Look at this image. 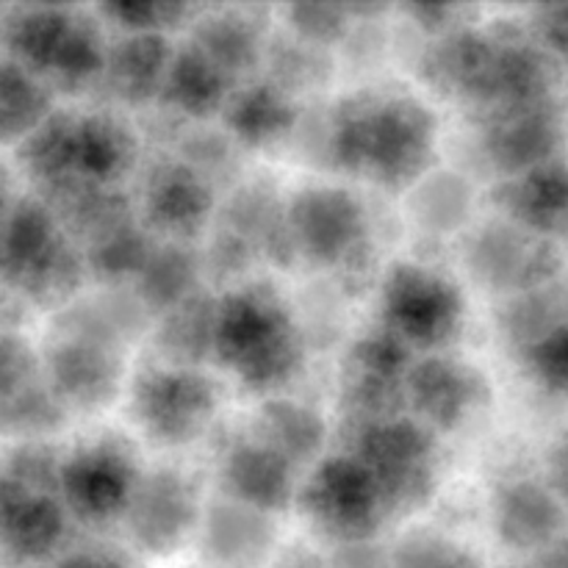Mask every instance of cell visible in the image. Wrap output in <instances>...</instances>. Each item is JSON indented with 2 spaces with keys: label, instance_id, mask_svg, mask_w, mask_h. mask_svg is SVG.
I'll list each match as a JSON object with an SVG mask.
<instances>
[{
  "label": "cell",
  "instance_id": "4316f807",
  "mask_svg": "<svg viewBox=\"0 0 568 568\" xmlns=\"http://www.w3.org/2000/svg\"><path fill=\"white\" fill-rule=\"evenodd\" d=\"M172 50L166 33H128L105 48L103 78L122 103H148L161 94Z\"/></svg>",
  "mask_w": 568,
  "mask_h": 568
},
{
  "label": "cell",
  "instance_id": "60d3db41",
  "mask_svg": "<svg viewBox=\"0 0 568 568\" xmlns=\"http://www.w3.org/2000/svg\"><path fill=\"white\" fill-rule=\"evenodd\" d=\"M44 568H128L125 560L116 558L111 552H100V549H87V552H61L53 564Z\"/></svg>",
  "mask_w": 568,
  "mask_h": 568
},
{
  "label": "cell",
  "instance_id": "d6986e66",
  "mask_svg": "<svg viewBox=\"0 0 568 568\" xmlns=\"http://www.w3.org/2000/svg\"><path fill=\"white\" fill-rule=\"evenodd\" d=\"M122 521L136 549L164 558L197 532V491L181 471L155 469L139 477Z\"/></svg>",
  "mask_w": 568,
  "mask_h": 568
},
{
  "label": "cell",
  "instance_id": "f1b7e54d",
  "mask_svg": "<svg viewBox=\"0 0 568 568\" xmlns=\"http://www.w3.org/2000/svg\"><path fill=\"white\" fill-rule=\"evenodd\" d=\"M161 98L175 105L181 114L209 116L225 109L231 98V78L205 59L192 42L172 50L170 70H166Z\"/></svg>",
  "mask_w": 568,
  "mask_h": 568
},
{
  "label": "cell",
  "instance_id": "4dcf8cb0",
  "mask_svg": "<svg viewBox=\"0 0 568 568\" xmlns=\"http://www.w3.org/2000/svg\"><path fill=\"white\" fill-rule=\"evenodd\" d=\"M189 42L200 50L209 61H214L227 78L253 70L261 59V31L253 17L239 9H222L194 26Z\"/></svg>",
  "mask_w": 568,
  "mask_h": 568
},
{
  "label": "cell",
  "instance_id": "7402d4cb",
  "mask_svg": "<svg viewBox=\"0 0 568 568\" xmlns=\"http://www.w3.org/2000/svg\"><path fill=\"white\" fill-rule=\"evenodd\" d=\"M491 527L505 549L536 558L568 530V510L544 477L519 475L494 488Z\"/></svg>",
  "mask_w": 568,
  "mask_h": 568
},
{
  "label": "cell",
  "instance_id": "52a82bcc",
  "mask_svg": "<svg viewBox=\"0 0 568 568\" xmlns=\"http://www.w3.org/2000/svg\"><path fill=\"white\" fill-rule=\"evenodd\" d=\"M59 460L26 449L0 475V560L9 566H48L61 555L70 514L55 488Z\"/></svg>",
  "mask_w": 568,
  "mask_h": 568
},
{
  "label": "cell",
  "instance_id": "836d02e7",
  "mask_svg": "<svg viewBox=\"0 0 568 568\" xmlns=\"http://www.w3.org/2000/svg\"><path fill=\"white\" fill-rule=\"evenodd\" d=\"M150 253H153V244H150L144 227L131 225L125 220L92 239L87 261L89 270L103 281H122V277H139Z\"/></svg>",
  "mask_w": 568,
  "mask_h": 568
},
{
  "label": "cell",
  "instance_id": "9a60e30c",
  "mask_svg": "<svg viewBox=\"0 0 568 568\" xmlns=\"http://www.w3.org/2000/svg\"><path fill=\"white\" fill-rule=\"evenodd\" d=\"M564 264V247L527 233L503 216L486 222L466 244V266L471 277L505 300L560 281Z\"/></svg>",
  "mask_w": 568,
  "mask_h": 568
},
{
  "label": "cell",
  "instance_id": "f35d334b",
  "mask_svg": "<svg viewBox=\"0 0 568 568\" xmlns=\"http://www.w3.org/2000/svg\"><path fill=\"white\" fill-rule=\"evenodd\" d=\"M544 483L568 510V425L552 438L544 460Z\"/></svg>",
  "mask_w": 568,
  "mask_h": 568
},
{
  "label": "cell",
  "instance_id": "8992f818",
  "mask_svg": "<svg viewBox=\"0 0 568 568\" xmlns=\"http://www.w3.org/2000/svg\"><path fill=\"white\" fill-rule=\"evenodd\" d=\"M83 255L37 197L14 200L0 225V283L33 303H61L83 281Z\"/></svg>",
  "mask_w": 568,
  "mask_h": 568
},
{
  "label": "cell",
  "instance_id": "1f68e13d",
  "mask_svg": "<svg viewBox=\"0 0 568 568\" xmlns=\"http://www.w3.org/2000/svg\"><path fill=\"white\" fill-rule=\"evenodd\" d=\"M50 114L53 92L9 55L0 59V144L20 148Z\"/></svg>",
  "mask_w": 568,
  "mask_h": 568
},
{
  "label": "cell",
  "instance_id": "2e32d148",
  "mask_svg": "<svg viewBox=\"0 0 568 568\" xmlns=\"http://www.w3.org/2000/svg\"><path fill=\"white\" fill-rule=\"evenodd\" d=\"M480 150L499 178H514L566 155L568 103L558 94L480 114Z\"/></svg>",
  "mask_w": 568,
  "mask_h": 568
},
{
  "label": "cell",
  "instance_id": "30bf717a",
  "mask_svg": "<svg viewBox=\"0 0 568 568\" xmlns=\"http://www.w3.org/2000/svg\"><path fill=\"white\" fill-rule=\"evenodd\" d=\"M383 331L405 349L442 353L464 331L466 303L460 288L425 264H394L383 281Z\"/></svg>",
  "mask_w": 568,
  "mask_h": 568
},
{
  "label": "cell",
  "instance_id": "603a6c76",
  "mask_svg": "<svg viewBox=\"0 0 568 568\" xmlns=\"http://www.w3.org/2000/svg\"><path fill=\"white\" fill-rule=\"evenodd\" d=\"M499 216L547 242L568 244V155L514 178H499L491 189Z\"/></svg>",
  "mask_w": 568,
  "mask_h": 568
},
{
  "label": "cell",
  "instance_id": "7c38bea8",
  "mask_svg": "<svg viewBox=\"0 0 568 568\" xmlns=\"http://www.w3.org/2000/svg\"><path fill=\"white\" fill-rule=\"evenodd\" d=\"M131 410L150 442L161 447H186L214 422L220 388L194 366H150L133 381Z\"/></svg>",
  "mask_w": 568,
  "mask_h": 568
},
{
  "label": "cell",
  "instance_id": "9c48e42d",
  "mask_svg": "<svg viewBox=\"0 0 568 568\" xmlns=\"http://www.w3.org/2000/svg\"><path fill=\"white\" fill-rule=\"evenodd\" d=\"M349 455L372 477L388 519L414 514L433 499L438 483L436 436L410 416L364 425Z\"/></svg>",
  "mask_w": 568,
  "mask_h": 568
},
{
  "label": "cell",
  "instance_id": "ac0fdd59",
  "mask_svg": "<svg viewBox=\"0 0 568 568\" xmlns=\"http://www.w3.org/2000/svg\"><path fill=\"white\" fill-rule=\"evenodd\" d=\"M488 397L486 375L447 353L422 355L405 375V408L433 436L460 430Z\"/></svg>",
  "mask_w": 568,
  "mask_h": 568
},
{
  "label": "cell",
  "instance_id": "cb8c5ba5",
  "mask_svg": "<svg viewBox=\"0 0 568 568\" xmlns=\"http://www.w3.org/2000/svg\"><path fill=\"white\" fill-rule=\"evenodd\" d=\"M214 211L209 181L183 161H164L148 175L142 189L144 225L170 239H189Z\"/></svg>",
  "mask_w": 568,
  "mask_h": 568
},
{
  "label": "cell",
  "instance_id": "44dd1931",
  "mask_svg": "<svg viewBox=\"0 0 568 568\" xmlns=\"http://www.w3.org/2000/svg\"><path fill=\"white\" fill-rule=\"evenodd\" d=\"M64 408L44 381L42 358L17 333L0 331V433L39 436L55 430Z\"/></svg>",
  "mask_w": 568,
  "mask_h": 568
},
{
  "label": "cell",
  "instance_id": "f6af8a7d",
  "mask_svg": "<svg viewBox=\"0 0 568 568\" xmlns=\"http://www.w3.org/2000/svg\"><path fill=\"white\" fill-rule=\"evenodd\" d=\"M519 568H532V566H519Z\"/></svg>",
  "mask_w": 568,
  "mask_h": 568
},
{
  "label": "cell",
  "instance_id": "f546056e",
  "mask_svg": "<svg viewBox=\"0 0 568 568\" xmlns=\"http://www.w3.org/2000/svg\"><path fill=\"white\" fill-rule=\"evenodd\" d=\"M253 438L275 449L297 469L320 455L325 444V422L308 405L292 399H266L255 416Z\"/></svg>",
  "mask_w": 568,
  "mask_h": 568
},
{
  "label": "cell",
  "instance_id": "d6a6232c",
  "mask_svg": "<svg viewBox=\"0 0 568 568\" xmlns=\"http://www.w3.org/2000/svg\"><path fill=\"white\" fill-rule=\"evenodd\" d=\"M194 275H197V264H194L192 253L183 244L170 242L164 247H153L148 264L139 272L136 294L144 308L166 314L178 303L192 297Z\"/></svg>",
  "mask_w": 568,
  "mask_h": 568
},
{
  "label": "cell",
  "instance_id": "ee69618b",
  "mask_svg": "<svg viewBox=\"0 0 568 568\" xmlns=\"http://www.w3.org/2000/svg\"><path fill=\"white\" fill-rule=\"evenodd\" d=\"M564 81L568 83V70H564Z\"/></svg>",
  "mask_w": 568,
  "mask_h": 568
},
{
  "label": "cell",
  "instance_id": "ba28073f",
  "mask_svg": "<svg viewBox=\"0 0 568 568\" xmlns=\"http://www.w3.org/2000/svg\"><path fill=\"white\" fill-rule=\"evenodd\" d=\"M122 333L105 325V314L78 311L67 325L53 333L42 358L44 381L61 408L100 410L120 394L125 361Z\"/></svg>",
  "mask_w": 568,
  "mask_h": 568
},
{
  "label": "cell",
  "instance_id": "ffe728a7",
  "mask_svg": "<svg viewBox=\"0 0 568 568\" xmlns=\"http://www.w3.org/2000/svg\"><path fill=\"white\" fill-rule=\"evenodd\" d=\"M410 364V349L383 327L355 342L344 377V405H349V414L361 422V427L403 416L399 408L405 405V375Z\"/></svg>",
  "mask_w": 568,
  "mask_h": 568
},
{
  "label": "cell",
  "instance_id": "6da1fadb",
  "mask_svg": "<svg viewBox=\"0 0 568 568\" xmlns=\"http://www.w3.org/2000/svg\"><path fill=\"white\" fill-rule=\"evenodd\" d=\"M433 111L403 89H364L333 114L331 153L347 175L383 189L416 186L436 153Z\"/></svg>",
  "mask_w": 568,
  "mask_h": 568
},
{
  "label": "cell",
  "instance_id": "4fadbf2b",
  "mask_svg": "<svg viewBox=\"0 0 568 568\" xmlns=\"http://www.w3.org/2000/svg\"><path fill=\"white\" fill-rule=\"evenodd\" d=\"M499 327L530 381L568 403V281L505 300Z\"/></svg>",
  "mask_w": 568,
  "mask_h": 568
},
{
  "label": "cell",
  "instance_id": "8fae6325",
  "mask_svg": "<svg viewBox=\"0 0 568 568\" xmlns=\"http://www.w3.org/2000/svg\"><path fill=\"white\" fill-rule=\"evenodd\" d=\"M294 505L336 547L375 541L388 521L375 483L353 455H336L314 466L297 488Z\"/></svg>",
  "mask_w": 568,
  "mask_h": 568
},
{
  "label": "cell",
  "instance_id": "5bb4252c",
  "mask_svg": "<svg viewBox=\"0 0 568 568\" xmlns=\"http://www.w3.org/2000/svg\"><path fill=\"white\" fill-rule=\"evenodd\" d=\"M292 250L322 270H347L369 244V214L342 186H311L283 211Z\"/></svg>",
  "mask_w": 568,
  "mask_h": 568
},
{
  "label": "cell",
  "instance_id": "7a4b0ae2",
  "mask_svg": "<svg viewBox=\"0 0 568 568\" xmlns=\"http://www.w3.org/2000/svg\"><path fill=\"white\" fill-rule=\"evenodd\" d=\"M425 70L442 92L480 114L558 94L564 72L530 37L527 26L458 28L427 53Z\"/></svg>",
  "mask_w": 568,
  "mask_h": 568
},
{
  "label": "cell",
  "instance_id": "74e56055",
  "mask_svg": "<svg viewBox=\"0 0 568 568\" xmlns=\"http://www.w3.org/2000/svg\"><path fill=\"white\" fill-rule=\"evenodd\" d=\"M347 11L338 6H297L292 9V26L308 44L336 42L347 31Z\"/></svg>",
  "mask_w": 568,
  "mask_h": 568
},
{
  "label": "cell",
  "instance_id": "e0dca14e",
  "mask_svg": "<svg viewBox=\"0 0 568 568\" xmlns=\"http://www.w3.org/2000/svg\"><path fill=\"white\" fill-rule=\"evenodd\" d=\"M139 477L136 458L125 444L98 438L59 460L55 488L67 514L89 525H105L122 519Z\"/></svg>",
  "mask_w": 568,
  "mask_h": 568
},
{
  "label": "cell",
  "instance_id": "3957f363",
  "mask_svg": "<svg viewBox=\"0 0 568 568\" xmlns=\"http://www.w3.org/2000/svg\"><path fill=\"white\" fill-rule=\"evenodd\" d=\"M211 355L250 392H275L303 366V338L272 286H236L216 297Z\"/></svg>",
  "mask_w": 568,
  "mask_h": 568
},
{
  "label": "cell",
  "instance_id": "83f0119b",
  "mask_svg": "<svg viewBox=\"0 0 568 568\" xmlns=\"http://www.w3.org/2000/svg\"><path fill=\"white\" fill-rule=\"evenodd\" d=\"M225 125L247 148H264L292 131L297 111L286 89L277 83H253L231 92L225 103Z\"/></svg>",
  "mask_w": 568,
  "mask_h": 568
},
{
  "label": "cell",
  "instance_id": "e575fe53",
  "mask_svg": "<svg viewBox=\"0 0 568 568\" xmlns=\"http://www.w3.org/2000/svg\"><path fill=\"white\" fill-rule=\"evenodd\" d=\"M392 568H486L471 549L438 532H410L392 549Z\"/></svg>",
  "mask_w": 568,
  "mask_h": 568
},
{
  "label": "cell",
  "instance_id": "5b68a950",
  "mask_svg": "<svg viewBox=\"0 0 568 568\" xmlns=\"http://www.w3.org/2000/svg\"><path fill=\"white\" fill-rule=\"evenodd\" d=\"M0 42L53 92H75L103 75L105 39L98 20L61 6H17L3 14Z\"/></svg>",
  "mask_w": 568,
  "mask_h": 568
},
{
  "label": "cell",
  "instance_id": "d4e9b609",
  "mask_svg": "<svg viewBox=\"0 0 568 568\" xmlns=\"http://www.w3.org/2000/svg\"><path fill=\"white\" fill-rule=\"evenodd\" d=\"M294 471L297 469L286 458L250 436L233 444L231 453L225 455L222 480L233 503L272 516L288 508L297 497Z\"/></svg>",
  "mask_w": 568,
  "mask_h": 568
},
{
  "label": "cell",
  "instance_id": "277c9868",
  "mask_svg": "<svg viewBox=\"0 0 568 568\" xmlns=\"http://www.w3.org/2000/svg\"><path fill=\"white\" fill-rule=\"evenodd\" d=\"M17 150L22 170L44 197L75 183L111 189L136 159V142L125 122L111 114L67 111H53Z\"/></svg>",
  "mask_w": 568,
  "mask_h": 568
},
{
  "label": "cell",
  "instance_id": "484cf974",
  "mask_svg": "<svg viewBox=\"0 0 568 568\" xmlns=\"http://www.w3.org/2000/svg\"><path fill=\"white\" fill-rule=\"evenodd\" d=\"M275 547L272 516L227 499L203 521L205 558L222 568H258Z\"/></svg>",
  "mask_w": 568,
  "mask_h": 568
},
{
  "label": "cell",
  "instance_id": "7bdbcfd3",
  "mask_svg": "<svg viewBox=\"0 0 568 568\" xmlns=\"http://www.w3.org/2000/svg\"><path fill=\"white\" fill-rule=\"evenodd\" d=\"M0 33H3V14H0Z\"/></svg>",
  "mask_w": 568,
  "mask_h": 568
},
{
  "label": "cell",
  "instance_id": "d590c367",
  "mask_svg": "<svg viewBox=\"0 0 568 568\" xmlns=\"http://www.w3.org/2000/svg\"><path fill=\"white\" fill-rule=\"evenodd\" d=\"M525 26L538 48L560 67V72L568 70V3L536 6Z\"/></svg>",
  "mask_w": 568,
  "mask_h": 568
},
{
  "label": "cell",
  "instance_id": "8d00e7d4",
  "mask_svg": "<svg viewBox=\"0 0 568 568\" xmlns=\"http://www.w3.org/2000/svg\"><path fill=\"white\" fill-rule=\"evenodd\" d=\"M103 14L114 17L128 33H164L175 26L183 14H189L186 6H161V3H114L103 6Z\"/></svg>",
  "mask_w": 568,
  "mask_h": 568
},
{
  "label": "cell",
  "instance_id": "b9f144b4",
  "mask_svg": "<svg viewBox=\"0 0 568 568\" xmlns=\"http://www.w3.org/2000/svg\"><path fill=\"white\" fill-rule=\"evenodd\" d=\"M532 568H568V530L558 541L549 544L541 555H536Z\"/></svg>",
  "mask_w": 568,
  "mask_h": 568
},
{
  "label": "cell",
  "instance_id": "ab89813d",
  "mask_svg": "<svg viewBox=\"0 0 568 568\" xmlns=\"http://www.w3.org/2000/svg\"><path fill=\"white\" fill-rule=\"evenodd\" d=\"M333 568H392V555L377 549L375 544H349L338 547Z\"/></svg>",
  "mask_w": 568,
  "mask_h": 568
}]
</instances>
